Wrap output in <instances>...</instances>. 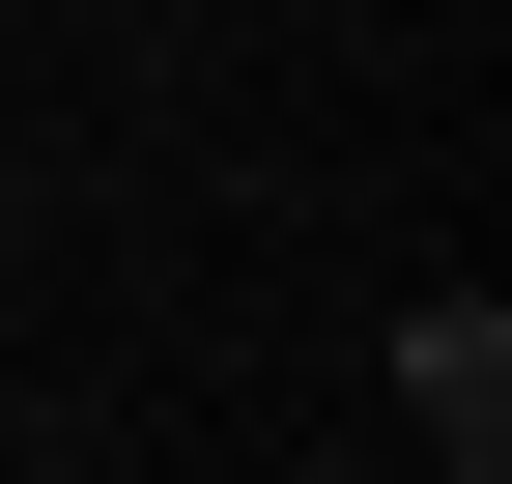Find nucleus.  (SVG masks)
<instances>
[{"mask_svg": "<svg viewBox=\"0 0 512 484\" xmlns=\"http://www.w3.org/2000/svg\"><path fill=\"white\" fill-rule=\"evenodd\" d=\"M399 428L456 456V484H512V314H484V285H427V314H399Z\"/></svg>", "mask_w": 512, "mask_h": 484, "instance_id": "nucleus-1", "label": "nucleus"}]
</instances>
